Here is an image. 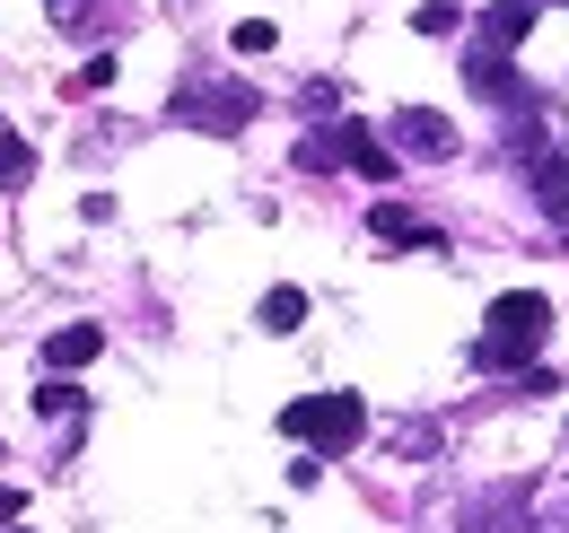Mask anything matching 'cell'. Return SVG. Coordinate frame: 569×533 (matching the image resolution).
<instances>
[{
  "label": "cell",
  "instance_id": "6da1fadb",
  "mask_svg": "<svg viewBox=\"0 0 569 533\" xmlns=\"http://www.w3.org/2000/svg\"><path fill=\"white\" fill-rule=\"evenodd\" d=\"M543 341H552V298H535V289H508V298H491V315H482L473 368H526Z\"/></svg>",
  "mask_w": 569,
  "mask_h": 533
},
{
  "label": "cell",
  "instance_id": "7a4b0ae2",
  "mask_svg": "<svg viewBox=\"0 0 569 533\" xmlns=\"http://www.w3.org/2000/svg\"><path fill=\"white\" fill-rule=\"evenodd\" d=\"M289 438H316V455L333 464V455H351L359 438H368V402L359 394H316V402H289L281 411Z\"/></svg>",
  "mask_w": 569,
  "mask_h": 533
},
{
  "label": "cell",
  "instance_id": "3957f363",
  "mask_svg": "<svg viewBox=\"0 0 569 533\" xmlns=\"http://www.w3.org/2000/svg\"><path fill=\"white\" fill-rule=\"evenodd\" d=\"M167 114H184L193 132H246V123L263 114V97H254V88H228V79H184Z\"/></svg>",
  "mask_w": 569,
  "mask_h": 533
},
{
  "label": "cell",
  "instance_id": "277c9868",
  "mask_svg": "<svg viewBox=\"0 0 569 533\" xmlns=\"http://www.w3.org/2000/svg\"><path fill=\"white\" fill-rule=\"evenodd\" d=\"M465 88H473V97H491V105H508V114H526V105H535V97H526V70L508 62L499 44H473V53H465Z\"/></svg>",
  "mask_w": 569,
  "mask_h": 533
},
{
  "label": "cell",
  "instance_id": "5b68a950",
  "mask_svg": "<svg viewBox=\"0 0 569 533\" xmlns=\"http://www.w3.org/2000/svg\"><path fill=\"white\" fill-rule=\"evenodd\" d=\"M526 184H535V210H543L552 228H569V158H561V149H535Z\"/></svg>",
  "mask_w": 569,
  "mask_h": 533
},
{
  "label": "cell",
  "instance_id": "8992f818",
  "mask_svg": "<svg viewBox=\"0 0 569 533\" xmlns=\"http://www.w3.org/2000/svg\"><path fill=\"white\" fill-rule=\"evenodd\" d=\"M368 228H377V245H412V254H438V245H447V237H438L429 219H412L403 201H377V210H368Z\"/></svg>",
  "mask_w": 569,
  "mask_h": 533
},
{
  "label": "cell",
  "instance_id": "52a82bcc",
  "mask_svg": "<svg viewBox=\"0 0 569 533\" xmlns=\"http://www.w3.org/2000/svg\"><path fill=\"white\" fill-rule=\"evenodd\" d=\"M395 140H403L412 158H456V123L429 114V105H403V114H395Z\"/></svg>",
  "mask_w": 569,
  "mask_h": 533
},
{
  "label": "cell",
  "instance_id": "ba28073f",
  "mask_svg": "<svg viewBox=\"0 0 569 533\" xmlns=\"http://www.w3.org/2000/svg\"><path fill=\"white\" fill-rule=\"evenodd\" d=\"M342 149H351V167L368 175V184H395V149L368 132V114H342Z\"/></svg>",
  "mask_w": 569,
  "mask_h": 533
},
{
  "label": "cell",
  "instance_id": "9c48e42d",
  "mask_svg": "<svg viewBox=\"0 0 569 533\" xmlns=\"http://www.w3.org/2000/svg\"><path fill=\"white\" fill-rule=\"evenodd\" d=\"M97 350H106V324H62V333L44 341V368H53V376H71V368H88Z\"/></svg>",
  "mask_w": 569,
  "mask_h": 533
},
{
  "label": "cell",
  "instance_id": "30bf717a",
  "mask_svg": "<svg viewBox=\"0 0 569 533\" xmlns=\"http://www.w3.org/2000/svg\"><path fill=\"white\" fill-rule=\"evenodd\" d=\"M535 9H543V0H491V18H482V44L517 53V44L535 36Z\"/></svg>",
  "mask_w": 569,
  "mask_h": 533
},
{
  "label": "cell",
  "instance_id": "8fae6325",
  "mask_svg": "<svg viewBox=\"0 0 569 533\" xmlns=\"http://www.w3.org/2000/svg\"><path fill=\"white\" fill-rule=\"evenodd\" d=\"M44 9H53V27H71V36L114 27V18H123V0H44Z\"/></svg>",
  "mask_w": 569,
  "mask_h": 533
},
{
  "label": "cell",
  "instance_id": "7c38bea8",
  "mask_svg": "<svg viewBox=\"0 0 569 533\" xmlns=\"http://www.w3.org/2000/svg\"><path fill=\"white\" fill-rule=\"evenodd\" d=\"M254 324H263V333H298V324H307V289H263Z\"/></svg>",
  "mask_w": 569,
  "mask_h": 533
},
{
  "label": "cell",
  "instance_id": "4fadbf2b",
  "mask_svg": "<svg viewBox=\"0 0 569 533\" xmlns=\"http://www.w3.org/2000/svg\"><path fill=\"white\" fill-rule=\"evenodd\" d=\"M333 158H351V149H342V123H333V132H307V140H298V167H307V175H325Z\"/></svg>",
  "mask_w": 569,
  "mask_h": 533
},
{
  "label": "cell",
  "instance_id": "5bb4252c",
  "mask_svg": "<svg viewBox=\"0 0 569 533\" xmlns=\"http://www.w3.org/2000/svg\"><path fill=\"white\" fill-rule=\"evenodd\" d=\"M27 175H36V140L0 132V184H27Z\"/></svg>",
  "mask_w": 569,
  "mask_h": 533
},
{
  "label": "cell",
  "instance_id": "9a60e30c",
  "mask_svg": "<svg viewBox=\"0 0 569 533\" xmlns=\"http://www.w3.org/2000/svg\"><path fill=\"white\" fill-rule=\"evenodd\" d=\"M412 27H421V36H456V27H465V0H421Z\"/></svg>",
  "mask_w": 569,
  "mask_h": 533
},
{
  "label": "cell",
  "instance_id": "2e32d148",
  "mask_svg": "<svg viewBox=\"0 0 569 533\" xmlns=\"http://www.w3.org/2000/svg\"><path fill=\"white\" fill-rule=\"evenodd\" d=\"M228 44H237V53H272V44H281V36H272V18H246V27H237V36H228Z\"/></svg>",
  "mask_w": 569,
  "mask_h": 533
},
{
  "label": "cell",
  "instance_id": "e0dca14e",
  "mask_svg": "<svg viewBox=\"0 0 569 533\" xmlns=\"http://www.w3.org/2000/svg\"><path fill=\"white\" fill-rule=\"evenodd\" d=\"M36 411H79V385H62V376H44V385H36Z\"/></svg>",
  "mask_w": 569,
  "mask_h": 533
},
{
  "label": "cell",
  "instance_id": "ac0fdd59",
  "mask_svg": "<svg viewBox=\"0 0 569 533\" xmlns=\"http://www.w3.org/2000/svg\"><path fill=\"white\" fill-rule=\"evenodd\" d=\"M18 516H27V490H9V481H0V525H18Z\"/></svg>",
  "mask_w": 569,
  "mask_h": 533
},
{
  "label": "cell",
  "instance_id": "d6986e66",
  "mask_svg": "<svg viewBox=\"0 0 569 533\" xmlns=\"http://www.w3.org/2000/svg\"><path fill=\"white\" fill-rule=\"evenodd\" d=\"M0 132H9V123H0Z\"/></svg>",
  "mask_w": 569,
  "mask_h": 533
},
{
  "label": "cell",
  "instance_id": "ffe728a7",
  "mask_svg": "<svg viewBox=\"0 0 569 533\" xmlns=\"http://www.w3.org/2000/svg\"><path fill=\"white\" fill-rule=\"evenodd\" d=\"M561 9H569V0H561Z\"/></svg>",
  "mask_w": 569,
  "mask_h": 533
}]
</instances>
